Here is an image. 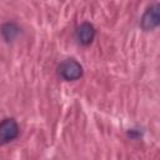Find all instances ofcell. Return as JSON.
<instances>
[{
	"instance_id": "obj_4",
	"label": "cell",
	"mask_w": 160,
	"mask_h": 160,
	"mask_svg": "<svg viewBox=\"0 0 160 160\" xmlns=\"http://www.w3.org/2000/svg\"><path fill=\"white\" fill-rule=\"evenodd\" d=\"M76 38L80 44L89 45L95 38V28L90 22H82L76 30Z\"/></svg>"
},
{
	"instance_id": "obj_2",
	"label": "cell",
	"mask_w": 160,
	"mask_h": 160,
	"mask_svg": "<svg viewBox=\"0 0 160 160\" xmlns=\"http://www.w3.org/2000/svg\"><path fill=\"white\" fill-rule=\"evenodd\" d=\"M19 135V125L14 119H5L0 122V142L6 144L15 140Z\"/></svg>"
},
{
	"instance_id": "obj_3",
	"label": "cell",
	"mask_w": 160,
	"mask_h": 160,
	"mask_svg": "<svg viewBox=\"0 0 160 160\" xmlns=\"http://www.w3.org/2000/svg\"><path fill=\"white\" fill-rule=\"evenodd\" d=\"M160 24V14H159V5L155 4L145 10V12L141 16L140 25L145 31L154 30Z\"/></svg>"
},
{
	"instance_id": "obj_1",
	"label": "cell",
	"mask_w": 160,
	"mask_h": 160,
	"mask_svg": "<svg viewBox=\"0 0 160 160\" xmlns=\"http://www.w3.org/2000/svg\"><path fill=\"white\" fill-rule=\"evenodd\" d=\"M59 72L62 79H65L68 81H74L82 76V66L76 60L68 59L60 64Z\"/></svg>"
},
{
	"instance_id": "obj_5",
	"label": "cell",
	"mask_w": 160,
	"mask_h": 160,
	"mask_svg": "<svg viewBox=\"0 0 160 160\" xmlns=\"http://www.w3.org/2000/svg\"><path fill=\"white\" fill-rule=\"evenodd\" d=\"M19 32H20V28L12 21L5 22L1 26V35L6 41H12L19 35Z\"/></svg>"
}]
</instances>
